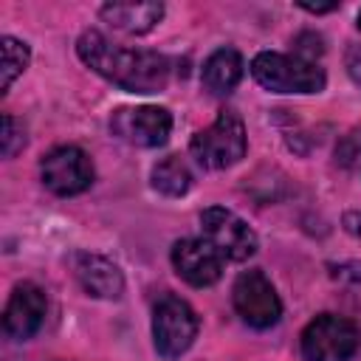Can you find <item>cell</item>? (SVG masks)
Here are the masks:
<instances>
[{
	"label": "cell",
	"mask_w": 361,
	"mask_h": 361,
	"mask_svg": "<svg viewBox=\"0 0 361 361\" xmlns=\"http://www.w3.org/2000/svg\"><path fill=\"white\" fill-rule=\"evenodd\" d=\"M76 54L90 71H96L99 76H104L107 82L127 93H161L169 82L166 56L144 48L118 45L96 28L85 31L76 39Z\"/></svg>",
	"instance_id": "6da1fadb"
},
{
	"label": "cell",
	"mask_w": 361,
	"mask_h": 361,
	"mask_svg": "<svg viewBox=\"0 0 361 361\" xmlns=\"http://www.w3.org/2000/svg\"><path fill=\"white\" fill-rule=\"evenodd\" d=\"M251 76L271 93H319L327 85L324 71L299 54L262 51L251 59Z\"/></svg>",
	"instance_id": "7a4b0ae2"
},
{
	"label": "cell",
	"mask_w": 361,
	"mask_h": 361,
	"mask_svg": "<svg viewBox=\"0 0 361 361\" xmlns=\"http://www.w3.org/2000/svg\"><path fill=\"white\" fill-rule=\"evenodd\" d=\"M245 147L248 141L240 116L234 110H220V116L192 138L189 152L203 169H226L245 155Z\"/></svg>",
	"instance_id": "3957f363"
},
{
	"label": "cell",
	"mask_w": 361,
	"mask_h": 361,
	"mask_svg": "<svg viewBox=\"0 0 361 361\" xmlns=\"http://www.w3.org/2000/svg\"><path fill=\"white\" fill-rule=\"evenodd\" d=\"M358 350V330L336 313L316 316L302 330V355L307 361H347Z\"/></svg>",
	"instance_id": "277c9868"
},
{
	"label": "cell",
	"mask_w": 361,
	"mask_h": 361,
	"mask_svg": "<svg viewBox=\"0 0 361 361\" xmlns=\"http://www.w3.org/2000/svg\"><path fill=\"white\" fill-rule=\"evenodd\" d=\"M197 336L195 310L178 296H161L152 310V338L164 358H180Z\"/></svg>",
	"instance_id": "5b68a950"
},
{
	"label": "cell",
	"mask_w": 361,
	"mask_h": 361,
	"mask_svg": "<svg viewBox=\"0 0 361 361\" xmlns=\"http://www.w3.org/2000/svg\"><path fill=\"white\" fill-rule=\"evenodd\" d=\"M231 302L237 316L257 330H268L282 316V302L276 296V288L262 271H243L231 288Z\"/></svg>",
	"instance_id": "8992f818"
},
{
	"label": "cell",
	"mask_w": 361,
	"mask_h": 361,
	"mask_svg": "<svg viewBox=\"0 0 361 361\" xmlns=\"http://www.w3.org/2000/svg\"><path fill=\"white\" fill-rule=\"evenodd\" d=\"M200 228H203V240L223 259L243 262V259L257 254V234H254V228L243 217H237L234 212H228L223 206H209L200 214Z\"/></svg>",
	"instance_id": "52a82bcc"
},
{
	"label": "cell",
	"mask_w": 361,
	"mask_h": 361,
	"mask_svg": "<svg viewBox=\"0 0 361 361\" xmlns=\"http://www.w3.org/2000/svg\"><path fill=\"white\" fill-rule=\"evenodd\" d=\"M42 183L62 197L79 195L93 183V164L79 147H56L39 164Z\"/></svg>",
	"instance_id": "ba28073f"
},
{
	"label": "cell",
	"mask_w": 361,
	"mask_h": 361,
	"mask_svg": "<svg viewBox=\"0 0 361 361\" xmlns=\"http://www.w3.org/2000/svg\"><path fill=\"white\" fill-rule=\"evenodd\" d=\"M113 135L133 147H161L172 133V116L164 107L141 104V107H121L110 118Z\"/></svg>",
	"instance_id": "9c48e42d"
},
{
	"label": "cell",
	"mask_w": 361,
	"mask_h": 361,
	"mask_svg": "<svg viewBox=\"0 0 361 361\" xmlns=\"http://www.w3.org/2000/svg\"><path fill=\"white\" fill-rule=\"evenodd\" d=\"M172 265L192 288H209L223 274V257L203 237H183L172 245Z\"/></svg>",
	"instance_id": "30bf717a"
},
{
	"label": "cell",
	"mask_w": 361,
	"mask_h": 361,
	"mask_svg": "<svg viewBox=\"0 0 361 361\" xmlns=\"http://www.w3.org/2000/svg\"><path fill=\"white\" fill-rule=\"evenodd\" d=\"M45 293L31 285V282H23L11 290L8 302H6V310H3V330L8 338L14 341H25L31 338L39 327H42V319H45Z\"/></svg>",
	"instance_id": "8fae6325"
},
{
	"label": "cell",
	"mask_w": 361,
	"mask_h": 361,
	"mask_svg": "<svg viewBox=\"0 0 361 361\" xmlns=\"http://www.w3.org/2000/svg\"><path fill=\"white\" fill-rule=\"evenodd\" d=\"M73 274L82 282V288L90 296L99 299H118L124 293V276L118 271L116 262H110L107 257L90 254V251H79L73 254Z\"/></svg>",
	"instance_id": "7c38bea8"
},
{
	"label": "cell",
	"mask_w": 361,
	"mask_h": 361,
	"mask_svg": "<svg viewBox=\"0 0 361 361\" xmlns=\"http://www.w3.org/2000/svg\"><path fill=\"white\" fill-rule=\"evenodd\" d=\"M164 17L161 3H107L102 6V20L124 34H147Z\"/></svg>",
	"instance_id": "4fadbf2b"
},
{
	"label": "cell",
	"mask_w": 361,
	"mask_h": 361,
	"mask_svg": "<svg viewBox=\"0 0 361 361\" xmlns=\"http://www.w3.org/2000/svg\"><path fill=\"white\" fill-rule=\"evenodd\" d=\"M203 87L214 96L231 93L240 79H243V56L234 48H217L206 62H203Z\"/></svg>",
	"instance_id": "5bb4252c"
},
{
	"label": "cell",
	"mask_w": 361,
	"mask_h": 361,
	"mask_svg": "<svg viewBox=\"0 0 361 361\" xmlns=\"http://www.w3.org/2000/svg\"><path fill=\"white\" fill-rule=\"evenodd\" d=\"M152 186L166 197H180L192 186V172L183 158L166 155L152 166Z\"/></svg>",
	"instance_id": "9a60e30c"
},
{
	"label": "cell",
	"mask_w": 361,
	"mask_h": 361,
	"mask_svg": "<svg viewBox=\"0 0 361 361\" xmlns=\"http://www.w3.org/2000/svg\"><path fill=\"white\" fill-rule=\"evenodd\" d=\"M0 51H3V93L14 85V79L28 68L31 51L25 42L14 39V37H3L0 39Z\"/></svg>",
	"instance_id": "2e32d148"
},
{
	"label": "cell",
	"mask_w": 361,
	"mask_h": 361,
	"mask_svg": "<svg viewBox=\"0 0 361 361\" xmlns=\"http://www.w3.org/2000/svg\"><path fill=\"white\" fill-rule=\"evenodd\" d=\"M23 144H25L23 127L17 124V118H14L11 113H6V116H3V135H0V149H3V155H6V158L17 155V152L23 149Z\"/></svg>",
	"instance_id": "e0dca14e"
},
{
	"label": "cell",
	"mask_w": 361,
	"mask_h": 361,
	"mask_svg": "<svg viewBox=\"0 0 361 361\" xmlns=\"http://www.w3.org/2000/svg\"><path fill=\"white\" fill-rule=\"evenodd\" d=\"M347 73L361 87V45H350V51H347Z\"/></svg>",
	"instance_id": "ac0fdd59"
},
{
	"label": "cell",
	"mask_w": 361,
	"mask_h": 361,
	"mask_svg": "<svg viewBox=\"0 0 361 361\" xmlns=\"http://www.w3.org/2000/svg\"><path fill=\"white\" fill-rule=\"evenodd\" d=\"M305 11H313V14H324V11H333L338 8V3H299Z\"/></svg>",
	"instance_id": "d6986e66"
},
{
	"label": "cell",
	"mask_w": 361,
	"mask_h": 361,
	"mask_svg": "<svg viewBox=\"0 0 361 361\" xmlns=\"http://www.w3.org/2000/svg\"><path fill=\"white\" fill-rule=\"evenodd\" d=\"M358 28H361V11H358Z\"/></svg>",
	"instance_id": "ffe728a7"
}]
</instances>
